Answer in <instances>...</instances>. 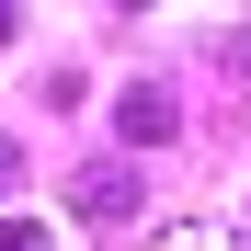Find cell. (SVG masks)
<instances>
[{
    "label": "cell",
    "mask_w": 251,
    "mask_h": 251,
    "mask_svg": "<svg viewBox=\"0 0 251 251\" xmlns=\"http://www.w3.org/2000/svg\"><path fill=\"white\" fill-rule=\"evenodd\" d=\"M69 205H80V217H92V228H114V217H137V172H126V160H92Z\"/></svg>",
    "instance_id": "6da1fadb"
},
{
    "label": "cell",
    "mask_w": 251,
    "mask_h": 251,
    "mask_svg": "<svg viewBox=\"0 0 251 251\" xmlns=\"http://www.w3.org/2000/svg\"><path fill=\"white\" fill-rule=\"evenodd\" d=\"M114 137H126V149H172V137H183L172 92H126V103H114Z\"/></svg>",
    "instance_id": "7a4b0ae2"
},
{
    "label": "cell",
    "mask_w": 251,
    "mask_h": 251,
    "mask_svg": "<svg viewBox=\"0 0 251 251\" xmlns=\"http://www.w3.org/2000/svg\"><path fill=\"white\" fill-rule=\"evenodd\" d=\"M149 251H240V228H217V217H172V228H149Z\"/></svg>",
    "instance_id": "3957f363"
},
{
    "label": "cell",
    "mask_w": 251,
    "mask_h": 251,
    "mask_svg": "<svg viewBox=\"0 0 251 251\" xmlns=\"http://www.w3.org/2000/svg\"><path fill=\"white\" fill-rule=\"evenodd\" d=\"M0 251H57V228L46 217H0Z\"/></svg>",
    "instance_id": "277c9868"
},
{
    "label": "cell",
    "mask_w": 251,
    "mask_h": 251,
    "mask_svg": "<svg viewBox=\"0 0 251 251\" xmlns=\"http://www.w3.org/2000/svg\"><path fill=\"white\" fill-rule=\"evenodd\" d=\"M217 69H228V80H251V23H240L228 46H217Z\"/></svg>",
    "instance_id": "5b68a950"
},
{
    "label": "cell",
    "mask_w": 251,
    "mask_h": 251,
    "mask_svg": "<svg viewBox=\"0 0 251 251\" xmlns=\"http://www.w3.org/2000/svg\"><path fill=\"white\" fill-rule=\"evenodd\" d=\"M12 183H23V149H12V137H0V194H12Z\"/></svg>",
    "instance_id": "8992f818"
},
{
    "label": "cell",
    "mask_w": 251,
    "mask_h": 251,
    "mask_svg": "<svg viewBox=\"0 0 251 251\" xmlns=\"http://www.w3.org/2000/svg\"><path fill=\"white\" fill-rule=\"evenodd\" d=\"M0 34H12V0H0Z\"/></svg>",
    "instance_id": "52a82bcc"
},
{
    "label": "cell",
    "mask_w": 251,
    "mask_h": 251,
    "mask_svg": "<svg viewBox=\"0 0 251 251\" xmlns=\"http://www.w3.org/2000/svg\"><path fill=\"white\" fill-rule=\"evenodd\" d=\"M240 251H251V228H240Z\"/></svg>",
    "instance_id": "ba28073f"
}]
</instances>
